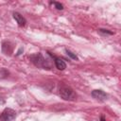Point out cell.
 <instances>
[{"label":"cell","instance_id":"6da1fadb","mask_svg":"<svg viewBox=\"0 0 121 121\" xmlns=\"http://www.w3.org/2000/svg\"><path fill=\"white\" fill-rule=\"evenodd\" d=\"M60 95L64 100H74L77 97V95L74 90L67 86H63L60 89Z\"/></svg>","mask_w":121,"mask_h":121},{"label":"cell","instance_id":"7a4b0ae2","mask_svg":"<svg viewBox=\"0 0 121 121\" xmlns=\"http://www.w3.org/2000/svg\"><path fill=\"white\" fill-rule=\"evenodd\" d=\"M32 62L38 66V67H41V68H47L49 67V65L47 64V61L43 59V57L42 56V54H36V55H33L30 57Z\"/></svg>","mask_w":121,"mask_h":121},{"label":"cell","instance_id":"3957f363","mask_svg":"<svg viewBox=\"0 0 121 121\" xmlns=\"http://www.w3.org/2000/svg\"><path fill=\"white\" fill-rule=\"evenodd\" d=\"M15 116H16L15 111L9 108H6L0 114V120L1 121H11L15 118Z\"/></svg>","mask_w":121,"mask_h":121},{"label":"cell","instance_id":"277c9868","mask_svg":"<svg viewBox=\"0 0 121 121\" xmlns=\"http://www.w3.org/2000/svg\"><path fill=\"white\" fill-rule=\"evenodd\" d=\"M92 96L98 101H105L107 99V94L102 90H94L92 92Z\"/></svg>","mask_w":121,"mask_h":121},{"label":"cell","instance_id":"5b68a950","mask_svg":"<svg viewBox=\"0 0 121 121\" xmlns=\"http://www.w3.org/2000/svg\"><path fill=\"white\" fill-rule=\"evenodd\" d=\"M13 18L15 19V21L17 22L19 26H25L26 24V20L18 12H13Z\"/></svg>","mask_w":121,"mask_h":121},{"label":"cell","instance_id":"8992f818","mask_svg":"<svg viewBox=\"0 0 121 121\" xmlns=\"http://www.w3.org/2000/svg\"><path fill=\"white\" fill-rule=\"evenodd\" d=\"M52 57L55 59V65H56V67L59 70H64L66 68V64H65V62H64L63 60H61L60 58L54 57V56H52Z\"/></svg>","mask_w":121,"mask_h":121},{"label":"cell","instance_id":"52a82bcc","mask_svg":"<svg viewBox=\"0 0 121 121\" xmlns=\"http://www.w3.org/2000/svg\"><path fill=\"white\" fill-rule=\"evenodd\" d=\"M50 4L54 5L57 9H63V6L60 3H59V2H50Z\"/></svg>","mask_w":121,"mask_h":121},{"label":"cell","instance_id":"ba28073f","mask_svg":"<svg viewBox=\"0 0 121 121\" xmlns=\"http://www.w3.org/2000/svg\"><path fill=\"white\" fill-rule=\"evenodd\" d=\"M66 54H67L71 59H73V60H78L77 55H76V54H74L73 52H71V51H70V50H68V49H66Z\"/></svg>","mask_w":121,"mask_h":121},{"label":"cell","instance_id":"9c48e42d","mask_svg":"<svg viewBox=\"0 0 121 121\" xmlns=\"http://www.w3.org/2000/svg\"><path fill=\"white\" fill-rule=\"evenodd\" d=\"M98 31H99V32H101V33H105V34H110V35L113 34V32H112V31H109L108 29H102V28H100V29H98Z\"/></svg>","mask_w":121,"mask_h":121},{"label":"cell","instance_id":"30bf717a","mask_svg":"<svg viewBox=\"0 0 121 121\" xmlns=\"http://www.w3.org/2000/svg\"><path fill=\"white\" fill-rule=\"evenodd\" d=\"M100 121H106V120H105V117H104L103 115L100 116Z\"/></svg>","mask_w":121,"mask_h":121}]
</instances>
